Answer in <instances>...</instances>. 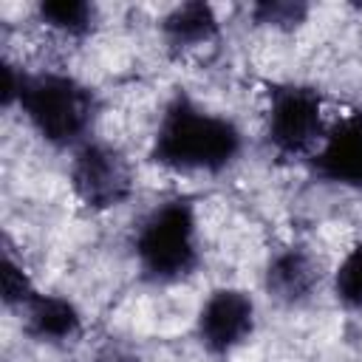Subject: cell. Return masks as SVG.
Segmentation results:
<instances>
[{"instance_id":"7","label":"cell","mask_w":362,"mask_h":362,"mask_svg":"<svg viewBox=\"0 0 362 362\" xmlns=\"http://www.w3.org/2000/svg\"><path fill=\"white\" fill-rule=\"evenodd\" d=\"M311 167L328 184L362 187V110H351L325 130Z\"/></svg>"},{"instance_id":"13","label":"cell","mask_w":362,"mask_h":362,"mask_svg":"<svg viewBox=\"0 0 362 362\" xmlns=\"http://www.w3.org/2000/svg\"><path fill=\"white\" fill-rule=\"evenodd\" d=\"M252 14H255L257 23H266V25H274V28H294L305 20L308 6L288 3V0H266V3H257L252 8Z\"/></svg>"},{"instance_id":"3","label":"cell","mask_w":362,"mask_h":362,"mask_svg":"<svg viewBox=\"0 0 362 362\" xmlns=\"http://www.w3.org/2000/svg\"><path fill=\"white\" fill-rule=\"evenodd\" d=\"M28 124L54 147H79L88 141L96 96L68 74H25L17 96Z\"/></svg>"},{"instance_id":"6","label":"cell","mask_w":362,"mask_h":362,"mask_svg":"<svg viewBox=\"0 0 362 362\" xmlns=\"http://www.w3.org/2000/svg\"><path fill=\"white\" fill-rule=\"evenodd\" d=\"M198 342L215 354L226 356L243 345L255 331V300L240 288H215L198 311Z\"/></svg>"},{"instance_id":"2","label":"cell","mask_w":362,"mask_h":362,"mask_svg":"<svg viewBox=\"0 0 362 362\" xmlns=\"http://www.w3.org/2000/svg\"><path fill=\"white\" fill-rule=\"evenodd\" d=\"M133 255L141 274L153 283H175L195 272L198 215L189 198H170L156 204L133 235Z\"/></svg>"},{"instance_id":"8","label":"cell","mask_w":362,"mask_h":362,"mask_svg":"<svg viewBox=\"0 0 362 362\" xmlns=\"http://www.w3.org/2000/svg\"><path fill=\"white\" fill-rule=\"evenodd\" d=\"M320 286V266L303 246H286L266 266V291L283 305L305 303Z\"/></svg>"},{"instance_id":"1","label":"cell","mask_w":362,"mask_h":362,"mask_svg":"<svg viewBox=\"0 0 362 362\" xmlns=\"http://www.w3.org/2000/svg\"><path fill=\"white\" fill-rule=\"evenodd\" d=\"M243 150L238 124L218 116L187 93H175L156 127L150 158L173 173H221Z\"/></svg>"},{"instance_id":"12","label":"cell","mask_w":362,"mask_h":362,"mask_svg":"<svg viewBox=\"0 0 362 362\" xmlns=\"http://www.w3.org/2000/svg\"><path fill=\"white\" fill-rule=\"evenodd\" d=\"M334 294L348 308H362V240L342 257L334 272Z\"/></svg>"},{"instance_id":"14","label":"cell","mask_w":362,"mask_h":362,"mask_svg":"<svg viewBox=\"0 0 362 362\" xmlns=\"http://www.w3.org/2000/svg\"><path fill=\"white\" fill-rule=\"evenodd\" d=\"M0 277H3V300H6L8 308H23V305L37 294L34 286H31V280H28V274L23 272V266L14 263L11 255L3 257V272H0Z\"/></svg>"},{"instance_id":"5","label":"cell","mask_w":362,"mask_h":362,"mask_svg":"<svg viewBox=\"0 0 362 362\" xmlns=\"http://www.w3.org/2000/svg\"><path fill=\"white\" fill-rule=\"evenodd\" d=\"M71 187L88 209H113L133 195V167L119 147L88 139L74 150Z\"/></svg>"},{"instance_id":"9","label":"cell","mask_w":362,"mask_h":362,"mask_svg":"<svg viewBox=\"0 0 362 362\" xmlns=\"http://www.w3.org/2000/svg\"><path fill=\"white\" fill-rule=\"evenodd\" d=\"M25 331L40 342H74L82 334V317L76 305L57 294H34L25 305Z\"/></svg>"},{"instance_id":"10","label":"cell","mask_w":362,"mask_h":362,"mask_svg":"<svg viewBox=\"0 0 362 362\" xmlns=\"http://www.w3.org/2000/svg\"><path fill=\"white\" fill-rule=\"evenodd\" d=\"M161 31L173 48H195L218 34V17L209 3H181L164 17Z\"/></svg>"},{"instance_id":"15","label":"cell","mask_w":362,"mask_h":362,"mask_svg":"<svg viewBox=\"0 0 362 362\" xmlns=\"http://www.w3.org/2000/svg\"><path fill=\"white\" fill-rule=\"evenodd\" d=\"M102 362H124V359H119V356H110V359H102Z\"/></svg>"},{"instance_id":"4","label":"cell","mask_w":362,"mask_h":362,"mask_svg":"<svg viewBox=\"0 0 362 362\" xmlns=\"http://www.w3.org/2000/svg\"><path fill=\"white\" fill-rule=\"evenodd\" d=\"M322 96L311 85H274L269 93V116H266V136L269 144L288 158L314 156L322 136Z\"/></svg>"},{"instance_id":"11","label":"cell","mask_w":362,"mask_h":362,"mask_svg":"<svg viewBox=\"0 0 362 362\" xmlns=\"http://www.w3.org/2000/svg\"><path fill=\"white\" fill-rule=\"evenodd\" d=\"M37 14L48 28H57L71 37H82L96 25V8L82 0H48L40 3Z\"/></svg>"}]
</instances>
